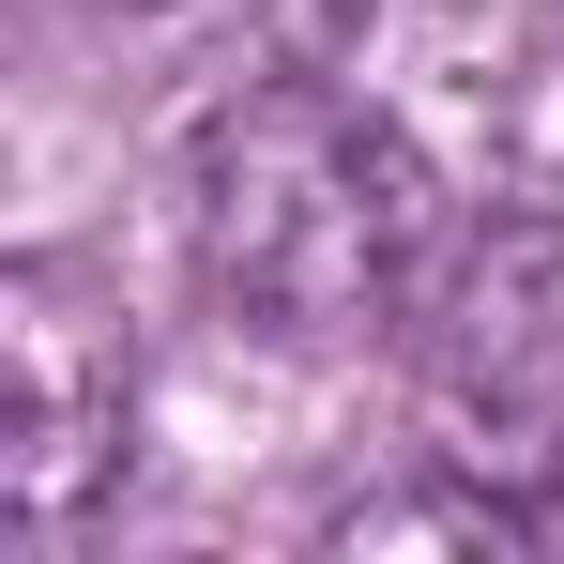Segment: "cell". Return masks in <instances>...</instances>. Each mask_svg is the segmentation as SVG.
<instances>
[{"mask_svg":"<svg viewBox=\"0 0 564 564\" xmlns=\"http://www.w3.org/2000/svg\"><path fill=\"white\" fill-rule=\"evenodd\" d=\"M184 245H198V290L245 336L351 351L443 275V184L367 93L245 77L184 153Z\"/></svg>","mask_w":564,"mask_h":564,"instance_id":"1","label":"cell"},{"mask_svg":"<svg viewBox=\"0 0 564 564\" xmlns=\"http://www.w3.org/2000/svg\"><path fill=\"white\" fill-rule=\"evenodd\" d=\"M138 458V351L62 260L0 275V534L62 550Z\"/></svg>","mask_w":564,"mask_h":564,"instance_id":"2","label":"cell"},{"mask_svg":"<svg viewBox=\"0 0 564 564\" xmlns=\"http://www.w3.org/2000/svg\"><path fill=\"white\" fill-rule=\"evenodd\" d=\"M122 15H153V0H122Z\"/></svg>","mask_w":564,"mask_h":564,"instance_id":"3","label":"cell"}]
</instances>
